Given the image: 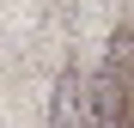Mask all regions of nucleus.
Masks as SVG:
<instances>
[{"label": "nucleus", "mask_w": 134, "mask_h": 128, "mask_svg": "<svg viewBox=\"0 0 134 128\" xmlns=\"http://www.w3.org/2000/svg\"><path fill=\"white\" fill-rule=\"evenodd\" d=\"M49 128H85V85L73 73H61L55 85V110H49Z\"/></svg>", "instance_id": "nucleus-2"}, {"label": "nucleus", "mask_w": 134, "mask_h": 128, "mask_svg": "<svg viewBox=\"0 0 134 128\" xmlns=\"http://www.w3.org/2000/svg\"><path fill=\"white\" fill-rule=\"evenodd\" d=\"M122 98H128V79H116V73H98L92 79V98H85V110H92V122H122Z\"/></svg>", "instance_id": "nucleus-1"}]
</instances>
